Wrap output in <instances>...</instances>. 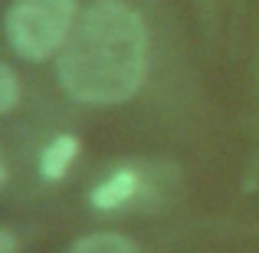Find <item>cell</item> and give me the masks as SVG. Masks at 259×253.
<instances>
[{"mask_svg": "<svg viewBox=\"0 0 259 253\" xmlns=\"http://www.w3.org/2000/svg\"><path fill=\"white\" fill-rule=\"evenodd\" d=\"M0 253H17V237H13L10 230L0 234Z\"/></svg>", "mask_w": 259, "mask_h": 253, "instance_id": "obj_7", "label": "cell"}, {"mask_svg": "<svg viewBox=\"0 0 259 253\" xmlns=\"http://www.w3.org/2000/svg\"><path fill=\"white\" fill-rule=\"evenodd\" d=\"M76 152H79L76 135H59V138H53L50 145L39 152V174H43L46 181H59V177L69 171Z\"/></svg>", "mask_w": 259, "mask_h": 253, "instance_id": "obj_4", "label": "cell"}, {"mask_svg": "<svg viewBox=\"0 0 259 253\" xmlns=\"http://www.w3.org/2000/svg\"><path fill=\"white\" fill-rule=\"evenodd\" d=\"M76 20V0H13L7 10L10 50L26 63L63 53Z\"/></svg>", "mask_w": 259, "mask_h": 253, "instance_id": "obj_2", "label": "cell"}, {"mask_svg": "<svg viewBox=\"0 0 259 253\" xmlns=\"http://www.w3.org/2000/svg\"><path fill=\"white\" fill-rule=\"evenodd\" d=\"M66 95L82 105H121L148 79V30L121 0H95L56 59Z\"/></svg>", "mask_w": 259, "mask_h": 253, "instance_id": "obj_1", "label": "cell"}, {"mask_svg": "<svg viewBox=\"0 0 259 253\" xmlns=\"http://www.w3.org/2000/svg\"><path fill=\"white\" fill-rule=\"evenodd\" d=\"M17 99H20V86H17V76H13L10 66H0V112H13L17 109Z\"/></svg>", "mask_w": 259, "mask_h": 253, "instance_id": "obj_6", "label": "cell"}, {"mask_svg": "<svg viewBox=\"0 0 259 253\" xmlns=\"http://www.w3.org/2000/svg\"><path fill=\"white\" fill-rule=\"evenodd\" d=\"M135 191H138V174L135 171H115L112 177H105L92 191V204L99 210H112V207H121L125 201H132Z\"/></svg>", "mask_w": 259, "mask_h": 253, "instance_id": "obj_3", "label": "cell"}, {"mask_svg": "<svg viewBox=\"0 0 259 253\" xmlns=\"http://www.w3.org/2000/svg\"><path fill=\"white\" fill-rule=\"evenodd\" d=\"M69 253H138V247L121 234H89L79 237Z\"/></svg>", "mask_w": 259, "mask_h": 253, "instance_id": "obj_5", "label": "cell"}]
</instances>
